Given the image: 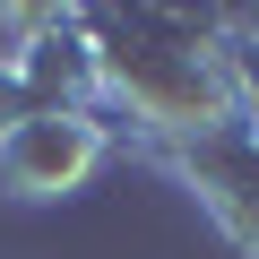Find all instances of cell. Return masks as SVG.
<instances>
[{
	"mask_svg": "<svg viewBox=\"0 0 259 259\" xmlns=\"http://www.w3.org/2000/svg\"><path fill=\"white\" fill-rule=\"evenodd\" d=\"M95 69H104V121L139 130L147 147L225 139L250 121V69L233 44V9H87Z\"/></svg>",
	"mask_w": 259,
	"mask_h": 259,
	"instance_id": "obj_1",
	"label": "cell"
},
{
	"mask_svg": "<svg viewBox=\"0 0 259 259\" xmlns=\"http://www.w3.org/2000/svg\"><path fill=\"white\" fill-rule=\"evenodd\" d=\"M9 121H26V95H18V78H9V61H0V130Z\"/></svg>",
	"mask_w": 259,
	"mask_h": 259,
	"instance_id": "obj_4",
	"label": "cell"
},
{
	"mask_svg": "<svg viewBox=\"0 0 259 259\" xmlns=\"http://www.w3.org/2000/svg\"><path fill=\"white\" fill-rule=\"evenodd\" d=\"M112 121L104 112H26L0 130V190L9 199H69L104 173Z\"/></svg>",
	"mask_w": 259,
	"mask_h": 259,
	"instance_id": "obj_3",
	"label": "cell"
},
{
	"mask_svg": "<svg viewBox=\"0 0 259 259\" xmlns=\"http://www.w3.org/2000/svg\"><path fill=\"white\" fill-rule=\"evenodd\" d=\"M9 26H18V52H0V61H9L26 112H104L87 9H9Z\"/></svg>",
	"mask_w": 259,
	"mask_h": 259,
	"instance_id": "obj_2",
	"label": "cell"
}]
</instances>
